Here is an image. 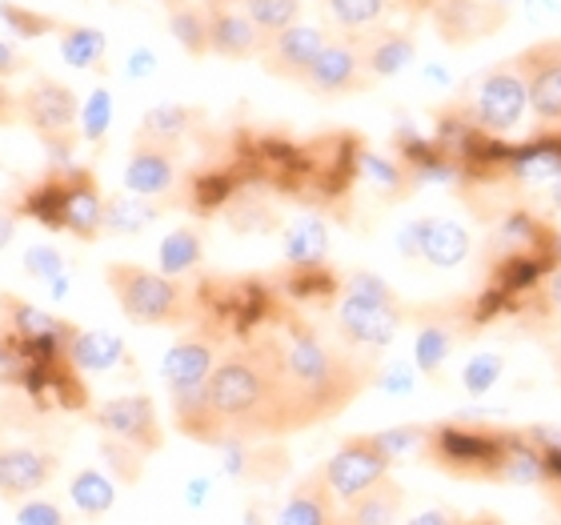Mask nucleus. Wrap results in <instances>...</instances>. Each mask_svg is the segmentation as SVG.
I'll return each instance as SVG.
<instances>
[{
	"label": "nucleus",
	"mask_w": 561,
	"mask_h": 525,
	"mask_svg": "<svg viewBox=\"0 0 561 525\" xmlns=\"http://www.w3.org/2000/svg\"><path fill=\"white\" fill-rule=\"evenodd\" d=\"M398 249L405 253V258H417V253H421V217H417V221L405 225V229H401Z\"/></svg>",
	"instance_id": "nucleus-51"
},
{
	"label": "nucleus",
	"mask_w": 561,
	"mask_h": 525,
	"mask_svg": "<svg viewBox=\"0 0 561 525\" xmlns=\"http://www.w3.org/2000/svg\"><path fill=\"white\" fill-rule=\"evenodd\" d=\"M553 261H558V269H561V229L553 233Z\"/></svg>",
	"instance_id": "nucleus-57"
},
{
	"label": "nucleus",
	"mask_w": 561,
	"mask_h": 525,
	"mask_svg": "<svg viewBox=\"0 0 561 525\" xmlns=\"http://www.w3.org/2000/svg\"><path fill=\"white\" fill-rule=\"evenodd\" d=\"M393 461L386 457V449L377 445L374 433H357V437H345V442L333 449L321 473H325L329 490L341 505H350L353 498H362L365 490H374L377 481L389 478Z\"/></svg>",
	"instance_id": "nucleus-8"
},
{
	"label": "nucleus",
	"mask_w": 561,
	"mask_h": 525,
	"mask_svg": "<svg viewBox=\"0 0 561 525\" xmlns=\"http://www.w3.org/2000/svg\"><path fill=\"white\" fill-rule=\"evenodd\" d=\"M0 21L9 24L21 41H36V36H48L65 28V21H57V16L33 12V9H24V4H12V0H0Z\"/></svg>",
	"instance_id": "nucleus-37"
},
{
	"label": "nucleus",
	"mask_w": 561,
	"mask_h": 525,
	"mask_svg": "<svg viewBox=\"0 0 561 525\" xmlns=\"http://www.w3.org/2000/svg\"><path fill=\"white\" fill-rule=\"evenodd\" d=\"M357 48H362L369 81H389V77H398V72L410 69L413 57H417L413 33L410 28H393V24H381L374 33L357 36Z\"/></svg>",
	"instance_id": "nucleus-21"
},
{
	"label": "nucleus",
	"mask_w": 561,
	"mask_h": 525,
	"mask_svg": "<svg viewBox=\"0 0 561 525\" xmlns=\"http://www.w3.org/2000/svg\"><path fill=\"white\" fill-rule=\"evenodd\" d=\"M502 374H505L502 353H493V350L473 353V357L466 362V369H461V386H466L469 397H485V393H493L497 381H502Z\"/></svg>",
	"instance_id": "nucleus-39"
},
{
	"label": "nucleus",
	"mask_w": 561,
	"mask_h": 525,
	"mask_svg": "<svg viewBox=\"0 0 561 525\" xmlns=\"http://www.w3.org/2000/svg\"><path fill=\"white\" fill-rule=\"evenodd\" d=\"M357 176H365L386 201L410 197V189H413L410 169H405L398 157H386V152H374V149H362V157H357Z\"/></svg>",
	"instance_id": "nucleus-31"
},
{
	"label": "nucleus",
	"mask_w": 561,
	"mask_h": 525,
	"mask_svg": "<svg viewBox=\"0 0 561 525\" xmlns=\"http://www.w3.org/2000/svg\"><path fill=\"white\" fill-rule=\"evenodd\" d=\"M157 217H161L157 201L133 197V193H121V197H108L105 201V233H113V237H137V233H145V229H149Z\"/></svg>",
	"instance_id": "nucleus-34"
},
{
	"label": "nucleus",
	"mask_w": 561,
	"mask_h": 525,
	"mask_svg": "<svg viewBox=\"0 0 561 525\" xmlns=\"http://www.w3.org/2000/svg\"><path fill=\"white\" fill-rule=\"evenodd\" d=\"M329 258V225L317 213H305L285 229V261L289 269L325 265Z\"/></svg>",
	"instance_id": "nucleus-27"
},
{
	"label": "nucleus",
	"mask_w": 561,
	"mask_h": 525,
	"mask_svg": "<svg viewBox=\"0 0 561 525\" xmlns=\"http://www.w3.org/2000/svg\"><path fill=\"white\" fill-rule=\"evenodd\" d=\"M321 12L329 16V24L337 28L341 36H365L381 28L389 16V0H317Z\"/></svg>",
	"instance_id": "nucleus-28"
},
{
	"label": "nucleus",
	"mask_w": 561,
	"mask_h": 525,
	"mask_svg": "<svg viewBox=\"0 0 561 525\" xmlns=\"http://www.w3.org/2000/svg\"><path fill=\"white\" fill-rule=\"evenodd\" d=\"M329 33L325 28H317V24H289V28H280V33L265 36L261 41V69L270 72V77H277V81H293L301 84L305 72L313 69L317 53L325 48Z\"/></svg>",
	"instance_id": "nucleus-13"
},
{
	"label": "nucleus",
	"mask_w": 561,
	"mask_h": 525,
	"mask_svg": "<svg viewBox=\"0 0 561 525\" xmlns=\"http://www.w3.org/2000/svg\"><path fill=\"white\" fill-rule=\"evenodd\" d=\"M60 469L57 449H45V445H28V442H4L0 445V502L21 505L36 493H45L53 486Z\"/></svg>",
	"instance_id": "nucleus-11"
},
{
	"label": "nucleus",
	"mask_w": 561,
	"mask_h": 525,
	"mask_svg": "<svg viewBox=\"0 0 561 525\" xmlns=\"http://www.w3.org/2000/svg\"><path fill=\"white\" fill-rule=\"evenodd\" d=\"M369 72H365L362 48L357 36H329L325 48L317 53L313 69L305 72L301 89H309L313 96H350L369 89Z\"/></svg>",
	"instance_id": "nucleus-12"
},
{
	"label": "nucleus",
	"mask_w": 561,
	"mask_h": 525,
	"mask_svg": "<svg viewBox=\"0 0 561 525\" xmlns=\"http://www.w3.org/2000/svg\"><path fill=\"white\" fill-rule=\"evenodd\" d=\"M273 525H341V502L333 498L321 469L305 473L280 502Z\"/></svg>",
	"instance_id": "nucleus-20"
},
{
	"label": "nucleus",
	"mask_w": 561,
	"mask_h": 525,
	"mask_svg": "<svg viewBox=\"0 0 561 525\" xmlns=\"http://www.w3.org/2000/svg\"><path fill=\"white\" fill-rule=\"evenodd\" d=\"M16 113H21V125L45 145L53 161L69 164V157L81 145V101L69 84L41 77L24 93H16Z\"/></svg>",
	"instance_id": "nucleus-6"
},
{
	"label": "nucleus",
	"mask_w": 561,
	"mask_h": 525,
	"mask_svg": "<svg viewBox=\"0 0 561 525\" xmlns=\"http://www.w3.org/2000/svg\"><path fill=\"white\" fill-rule=\"evenodd\" d=\"M101 454L113 461V473H117L121 481H140V473H145V454H137V449H129V445L121 442H101Z\"/></svg>",
	"instance_id": "nucleus-43"
},
{
	"label": "nucleus",
	"mask_w": 561,
	"mask_h": 525,
	"mask_svg": "<svg viewBox=\"0 0 561 525\" xmlns=\"http://www.w3.org/2000/svg\"><path fill=\"white\" fill-rule=\"evenodd\" d=\"M24 269H28V277L48 281L53 289H60V281H65V258L57 246H33L24 253Z\"/></svg>",
	"instance_id": "nucleus-41"
},
{
	"label": "nucleus",
	"mask_w": 561,
	"mask_h": 525,
	"mask_svg": "<svg viewBox=\"0 0 561 525\" xmlns=\"http://www.w3.org/2000/svg\"><path fill=\"white\" fill-rule=\"evenodd\" d=\"M526 12L534 21H546V16H558L561 12V0H526Z\"/></svg>",
	"instance_id": "nucleus-52"
},
{
	"label": "nucleus",
	"mask_w": 561,
	"mask_h": 525,
	"mask_svg": "<svg viewBox=\"0 0 561 525\" xmlns=\"http://www.w3.org/2000/svg\"><path fill=\"white\" fill-rule=\"evenodd\" d=\"M510 4L514 0H437L430 16L445 45H473L502 28Z\"/></svg>",
	"instance_id": "nucleus-15"
},
{
	"label": "nucleus",
	"mask_w": 561,
	"mask_h": 525,
	"mask_svg": "<svg viewBox=\"0 0 561 525\" xmlns=\"http://www.w3.org/2000/svg\"><path fill=\"white\" fill-rule=\"evenodd\" d=\"M221 353H225V333H217V329H201V333H188V338L176 341L161 362V377L169 397L201 393V389L209 386Z\"/></svg>",
	"instance_id": "nucleus-10"
},
{
	"label": "nucleus",
	"mask_w": 561,
	"mask_h": 525,
	"mask_svg": "<svg viewBox=\"0 0 561 525\" xmlns=\"http://www.w3.org/2000/svg\"><path fill=\"white\" fill-rule=\"evenodd\" d=\"M553 374H558V381H561V353H558V362H553Z\"/></svg>",
	"instance_id": "nucleus-58"
},
{
	"label": "nucleus",
	"mask_w": 561,
	"mask_h": 525,
	"mask_svg": "<svg viewBox=\"0 0 561 525\" xmlns=\"http://www.w3.org/2000/svg\"><path fill=\"white\" fill-rule=\"evenodd\" d=\"M197 125V109H185V105H157L145 113L140 121L137 137L145 140H161V145H176L181 149V140L188 137V129Z\"/></svg>",
	"instance_id": "nucleus-35"
},
{
	"label": "nucleus",
	"mask_w": 561,
	"mask_h": 525,
	"mask_svg": "<svg viewBox=\"0 0 561 525\" xmlns=\"http://www.w3.org/2000/svg\"><path fill=\"white\" fill-rule=\"evenodd\" d=\"M461 525H505L497 514H473V517H466Z\"/></svg>",
	"instance_id": "nucleus-55"
},
{
	"label": "nucleus",
	"mask_w": 561,
	"mask_h": 525,
	"mask_svg": "<svg viewBox=\"0 0 561 525\" xmlns=\"http://www.w3.org/2000/svg\"><path fill=\"white\" fill-rule=\"evenodd\" d=\"M176 181H181V149L137 137L129 161H125V193L145 201H161L173 193Z\"/></svg>",
	"instance_id": "nucleus-17"
},
{
	"label": "nucleus",
	"mask_w": 561,
	"mask_h": 525,
	"mask_svg": "<svg viewBox=\"0 0 561 525\" xmlns=\"http://www.w3.org/2000/svg\"><path fill=\"white\" fill-rule=\"evenodd\" d=\"M410 321V309L401 305V297L389 289L386 281L357 269L341 281L337 297V338L341 345H350L357 353H374L393 345V338L401 333V326Z\"/></svg>",
	"instance_id": "nucleus-3"
},
{
	"label": "nucleus",
	"mask_w": 561,
	"mask_h": 525,
	"mask_svg": "<svg viewBox=\"0 0 561 525\" xmlns=\"http://www.w3.org/2000/svg\"><path fill=\"white\" fill-rule=\"evenodd\" d=\"M169 9V33L188 57H205L209 53V21H205V4L201 0H164Z\"/></svg>",
	"instance_id": "nucleus-30"
},
{
	"label": "nucleus",
	"mask_w": 561,
	"mask_h": 525,
	"mask_svg": "<svg viewBox=\"0 0 561 525\" xmlns=\"http://www.w3.org/2000/svg\"><path fill=\"white\" fill-rule=\"evenodd\" d=\"M502 481L505 486H546V457L541 449L526 437V430L510 433L502 461Z\"/></svg>",
	"instance_id": "nucleus-32"
},
{
	"label": "nucleus",
	"mask_w": 561,
	"mask_h": 525,
	"mask_svg": "<svg viewBox=\"0 0 561 525\" xmlns=\"http://www.w3.org/2000/svg\"><path fill=\"white\" fill-rule=\"evenodd\" d=\"M69 362L77 374H108L117 369L121 362H129V350L117 333H89V329H77V338L69 345Z\"/></svg>",
	"instance_id": "nucleus-26"
},
{
	"label": "nucleus",
	"mask_w": 561,
	"mask_h": 525,
	"mask_svg": "<svg viewBox=\"0 0 561 525\" xmlns=\"http://www.w3.org/2000/svg\"><path fill=\"white\" fill-rule=\"evenodd\" d=\"M241 9L261 33V41L301 21V0H241Z\"/></svg>",
	"instance_id": "nucleus-36"
},
{
	"label": "nucleus",
	"mask_w": 561,
	"mask_h": 525,
	"mask_svg": "<svg viewBox=\"0 0 561 525\" xmlns=\"http://www.w3.org/2000/svg\"><path fill=\"white\" fill-rule=\"evenodd\" d=\"M201 261H205V237H201V229H193V225L173 229V233L161 241V253H157L161 273L176 281L185 277V273H193V269H201Z\"/></svg>",
	"instance_id": "nucleus-33"
},
{
	"label": "nucleus",
	"mask_w": 561,
	"mask_h": 525,
	"mask_svg": "<svg viewBox=\"0 0 561 525\" xmlns=\"http://www.w3.org/2000/svg\"><path fill=\"white\" fill-rule=\"evenodd\" d=\"M466 517L457 514V510H445V505H437V510H421V514L405 517L401 525H461Z\"/></svg>",
	"instance_id": "nucleus-47"
},
{
	"label": "nucleus",
	"mask_w": 561,
	"mask_h": 525,
	"mask_svg": "<svg viewBox=\"0 0 561 525\" xmlns=\"http://www.w3.org/2000/svg\"><path fill=\"white\" fill-rule=\"evenodd\" d=\"M16 522L21 525H72V517L60 505L45 502V498H28L16 505Z\"/></svg>",
	"instance_id": "nucleus-44"
},
{
	"label": "nucleus",
	"mask_w": 561,
	"mask_h": 525,
	"mask_svg": "<svg viewBox=\"0 0 561 525\" xmlns=\"http://www.w3.org/2000/svg\"><path fill=\"white\" fill-rule=\"evenodd\" d=\"M16 72H24V57H21V48L9 45V41H0V77L9 81V77H16Z\"/></svg>",
	"instance_id": "nucleus-50"
},
{
	"label": "nucleus",
	"mask_w": 561,
	"mask_h": 525,
	"mask_svg": "<svg viewBox=\"0 0 561 525\" xmlns=\"http://www.w3.org/2000/svg\"><path fill=\"white\" fill-rule=\"evenodd\" d=\"M89 421L105 433L108 442L129 445V449H137V454H145V457L157 454L164 445L157 406H152V397H145V393L108 397V401H101L96 409H89Z\"/></svg>",
	"instance_id": "nucleus-9"
},
{
	"label": "nucleus",
	"mask_w": 561,
	"mask_h": 525,
	"mask_svg": "<svg viewBox=\"0 0 561 525\" xmlns=\"http://www.w3.org/2000/svg\"><path fill=\"white\" fill-rule=\"evenodd\" d=\"M12 233H16V217L9 209H0V249H9Z\"/></svg>",
	"instance_id": "nucleus-53"
},
{
	"label": "nucleus",
	"mask_w": 561,
	"mask_h": 525,
	"mask_svg": "<svg viewBox=\"0 0 561 525\" xmlns=\"http://www.w3.org/2000/svg\"><path fill=\"white\" fill-rule=\"evenodd\" d=\"M217 445L225 442H280L305 433V409L285 374L277 329L225 345L221 362L205 386Z\"/></svg>",
	"instance_id": "nucleus-1"
},
{
	"label": "nucleus",
	"mask_w": 561,
	"mask_h": 525,
	"mask_svg": "<svg viewBox=\"0 0 561 525\" xmlns=\"http://www.w3.org/2000/svg\"><path fill=\"white\" fill-rule=\"evenodd\" d=\"M401 514H405V490L398 478H386L350 505H341V525H401Z\"/></svg>",
	"instance_id": "nucleus-25"
},
{
	"label": "nucleus",
	"mask_w": 561,
	"mask_h": 525,
	"mask_svg": "<svg viewBox=\"0 0 561 525\" xmlns=\"http://www.w3.org/2000/svg\"><path fill=\"white\" fill-rule=\"evenodd\" d=\"M561 176V125L558 133L534 137L526 145H502V181L517 189H550Z\"/></svg>",
	"instance_id": "nucleus-18"
},
{
	"label": "nucleus",
	"mask_w": 561,
	"mask_h": 525,
	"mask_svg": "<svg viewBox=\"0 0 561 525\" xmlns=\"http://www.w3.org/2000/svg\"><path fill=\"white\" fill-rule=\"evenodd\" d=\"M454 345H457V317L425 313L417 326V341H413V369L425 377H442Z\"/></svg>",
	"instance_id": "nucleus-24"
},
{
	"label": "nucleus",
	"mask_w": 561,
	"mask_h": 525,
	"mask_svg": "<svg viewBox=\"0 0 561 525\" xmlns=\"http://www.w3.org/2000/svg\"><path fill=\"white\" fill-rule=\"evenodd\" d=\"M125 72H129V81H145V77H152V72H157V57H152V48H133Z\"/></svg>",
	"instance_id": "nucleus-48"
},
{
	"label": "nucleus",
	"mask_w": 561,
	"mask_h": 525,
	"mask_svg": "<svg viewBox=\"0 0 561 525\" xmlns=\"http://www.w3.org/2000/svg\"><path fill=\"white\" fill-rule=\"evenodd\" d=\"M60 57L69 69H81V72H93L105 65L108 57V36L93 24H65L60 28Z\"/></svg>",
	"instance_id": "nucleus-29"
},
{
	"label": "nucleus",
	"mask_w": 561,
	"mask_h": 525,
	"mask_svg": "<svg viewBox=\"0 0 561 525\" xmlns=\"http://www.w3.org/2000/svg\"><path fill=\"white\" fill-rule=\"evenodd\" d=\"M377 445L386 449V457L398 466V461H405V457H421V449H425V437H430V425H398V430H381L374 433Z\"/></svg>",
	"instance_id": "nucleus-40"
},
{
	"label": "nucleus",
	"mask_w": 561,
	"mask_h": 525,
	"mask_svg": "<svg viewBox=\"0 0 561 525\" xmlns=\"http://www.w3.org/2000/svg\"><path fill=\"white\" fill-rule=\"evenodd\" d=\"M9 125H21V113H16V93L0 77V129H9Z\"/></svg>",
	"instance_id": "nucleus-49"
},
{
	"label": "nucleus",
	"mask_w": 561,
	"mask_h": 525,
	"mask_svg": "<svg viewBox=\"0 0 561 525\" xmlns=\"http://www.w3.org/2000/svg\"><path fill=\"white\" fill-rule=\"evenodd\" d=\"M473 253V237L454 217H421V253L417 261L433 269H457Z\"/></svg>",
	"instance_id": "nucleus-22"
},
{
	"label": "nucleus",
	"mask_w": 561,
	"mask_h": 525,
	"mask_svg": "<svg viewBox=\"0 0 561 525\" xmlns=\"http://www.w3.org/2000/svg\"><path fill=\"white\" fill-rule=\"evenodd\" d=\"M526 109H529L526 84H522L514 60H510V65L490 69L478 84H473L466 117L473 121L485 137H505V133H514L517 125L526 121Z\"/></svg>",
	"instance_id": "nucleus-7"
},
{
	"label": "nucleus",
	"mask_w": 561,
	"mask_h": 525,
	"mask_svg": "<svg viewBox=\"0 0 561 525\" xmlns=\"http://www.w3.org/2000/svg\"><path fill=\"white\" fill-rule=\"evenodd\" d=\"M225 473L241 481H277L289 466V454L277 442H225Z\"/></svg>",
	"instance_id": "nucleus-23"
},
{
	"label": "nucleus",
	"mask_w": 561,
	"mask_h": 525,
	"mask_svg": "<svg viewBox=\"0 0 561 525\" xmlns=\"http://www.w3.org/2000/svg\"><path fill=\"white\" fill-rule=\"evenodd\" d=\"M0 333H4V309H0Z\"/></svg>",
	"instance_id": "nucleus-59"
},
{
	"label": "nucleus",
	"mask_w": 561,
	"mask_h": 525,
	"mask_svg": "<svg viewBox=\"0 0 561 525\" xmlns=\"http://www.w3.org/2000/svg\"><path fill=\"white\" fill-rule=\"evenodd\" d=\"M514 69L526 84L529 113L561 125V41H541L514 57Z\"/></svg>",
	"instance_id": "nucleus-16"
},
{
	"label": "nucleus",
	"mask_w": 561,
	"mask_h": 525,
	"mask_svg": "<svg viewBox=\"0 0 561 525\" xmlns=\"http://www.w3.org/2000/svg\"><path fill=\"white\" fill-rule=\"evenodd\" d=\"M277 338L280 357H285V374H289L293 393L301 401L309 430L333 421L353 397L374 386L377 365L365 353L350 350V345H333L301 317L285 313Z\"/></svg>",
	"instance_id": "nucleus-2"
},
{
	"label": "nucleus",
	"mask_w": 561,
	"mask_h": 525,
	"mask_svg": "<svg viewBox=\"0 0 561 525\" xmlns=\"http://www.w3.org/2000/svg\"><path fill=\"white\" fill-rule=\"evenodd\" d=\"M413 365L405 362H393V365H377V374H374V386L377 389H386V393H410L413 389Z\"/></svg>",
	"instance_id": "nucleus-46"
},
{
	"label": "nucleus",
	"mask_w": 561,
	"mask_h": 525,
	"mask_svg": "<svg viewBox=\"0 0 561 525\" xmlns=\"http://www.w3.org/2000/svg\"><path fill=\"white\" fill-rule=\"evenodd\" d=\"M105 285L117 297L121 313L133 326L149 329H181L197 317V297L185 281L164 277L161 269L129 265V261H113L105 269Z\"/></svg>",
	"instance_id": "nucleus-4"
},
{
	"label": "nucleus",
	"mask_w": 561,
	"mask_h": 525,
	"mask_svg": "<svg viewBox=\"0 0 561 525\" xmlns=\"http://www.w3.org/2000/svg\"><path fill=\"white\" fill-rule=\"evenodd\" d=\"M550 205H553V213H561V176L550 185Z\"/></svg>",
	"instance_id": "nucleus-56"
},
{
	"label": "nucleus",
	"mask_w": 561,
	"mask_h": 525,
	"mask_svg": "<svg viewBox=\"0 0 561 525\" xmlns=\"http://www.w3.org/2000/svg\"><path fill=\"white\" fill-rule=\"evenodd\" d=\"M69 493H72V502H77V510H81L84 517H101V514H108V505H113V486H108V478H101L96 469L77 473Z\"/></svg>",
	"instance_id": "nucleus-38"
},
{
	"label": "nucleus",
	"mask_w": 561,
	"mask_h": 525,
	"mask_svg": "<svg viewBox=\"0 0 561 525\" xmlns=\"http://www.w3.org/2000/svg\"><path fill=\"white\" fill-rule=\"evenodd\" d=\"M108 121H113V96H108V89H96L89 96V105L81 109V137L101 140L108 133Z\"/></svg>",
	"instance_id": "nucleus-42"
},
{
	"label": "nucleus",
	"mask_w": 561,
	"mask_h": 525,
	"mask_svg": "<svg viewBox=\"0 0 561 525\" xmlns=\"http://www.w3.org/2000/svg\"><path fill=\"white\" fill-rule=\"evenodd\" d=\"M522 309H541L546 321H561V269H553L550 277H546V285H541Z\"/></svg>",
	"instance_id": "nucleus-45"
},
{
	"label": "nucleus",
	"mask_w": 561,
	"mask_h": 525,
	"mask_svg": "<svg viewBox=\"0 0 561 525\" xmlns=\"http://www.w3.org/2000/svg\"><path fill=\"white\" fill-rule=\"evenodd\" d=\"M60 176V233L77 241H96L105 233V193L89 169H57Z\"/></svg>",
	"instance_id": "nucleus-14"
},
{
	"label": "nucleus",
	"mask_w": 561,
	"mask_h": 525,
	"mask_svg": "<svg viewBox=\"0 0 561 525\" xmlns=\"http://www.w3.org/2000/svg\"><path fill=\"white\" fill-rule=\"evenodd\" d=\"M209 21V53L225 60H257L261 33L245 16L241 0H201Z\"/></svg>",
	"instance_id": "nucleus-19"
},
{
	"label": "nucleus",
	"mask_w": 561,
	"mask_h": 525,
	"mask_svg": "<svg viewBox=\"0 0 561 525\" xmlns=\"http://www.w3.org/2000/svg\"><path fill=\"white\" fill-rule=\"evenodd\" d=\"M510 433L514 430H493V425H473V421H437V425H430L421 457L449 478L502 481Z\"/></svg>",
	"instance_id": "nucleus-5"
},
{
	"label": "nucleus",
	"mask_w": 561,
	"mask_h": 525,
	"mask_svg": "<svg viewBox=\"0 0 561 525\" xmlns=\"http://www.w3.org/2000/svg\"><path fill=\"white\" fill-rule=\"evenodd\" d=\"M393 9H405V12H430L437 0H389Z\"/></svg>",
	"instance_id": "nucleus-54"
}]
</instances>
